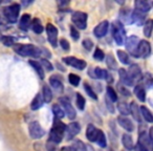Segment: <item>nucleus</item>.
<instances>
[{
    "label": "nucleus",
    "instance_id": "f257e3e1",
    "mask_svg": "<svg viewBox=\"0 0 153 151\" xmlns=\"http://www.w3.org/2000/svg\"><path fill=\"white\" fill-rule=\"evenodd\" d=\"M15 51L23 57H40L41 49L33 44H18L14 47Z\"/></svg>",
    "mask_w": 153,
    "mask_h": 151
},
{
    "label": "nucleus",
    "instance_id": "f03ea898",
    "mask_svg": "<svg viewBox=\"0 0 153 151\" xmlns=\"http://www.w3.org/2000/svg\"><path fill=\"white\" fill-rule=\"evenodd\" d=\"M112 34L117 45H123L126 40V32L122 22L115 21L112 24Z\"/></svg>",
    "mask_w": 153,
    "mask_h": 151
},
{
    "label": "nucleus",
    "instance_id": "7ed1b4c3",
    "mask_svg": "<svg viewBox=\"0 0 153 151\" xmlns=\"http://www.w3.org/2000/svg\"><path fill=\"white\" fill-rule=\"evenodd\" d=\"M19 13H20V5L18 3H13L10 7H7L3 9L4 17L11 23L17 22L18 17H19Z\"/></svg>",
    "mask_w": 153,
    "mask_h": 151
},
{
    "label": "nucleus",
    "instance_id": "20e7f679",
    "mask_svg": "<svg viewBox=\"0 0 153 151\" xmlns=\"http://www.w3.org/2000/svg\"><path fill=\"white\" fill-rule=\"evenodd\" d=\"M71 21L80 30H85L87 28V14L83 12H74L71 16Z\"/></svg>",
    "mask_w": 153,
    "mask_h": 151
},
{
    "label": "nucleus",
    "instance_id": "39448f33",
    "mask_svg": "<svg viewBox=\"0 0 153 151\" xmlns=\"http://www.w3.org/2000/svg\"><path fill=\"white\" fill-rule=\"evenodd\" d=\"M138 44H140V39L136 36H130L126 39V48L128 53L133 57H138Z\"/></svg>",
    "mask_w": 153,
    "mask_h": 151
},
{
    "label": "nucleus",
    "instance_id": "423d86ee",
    "mask_svg": "<svg viewBox=\"0 0 153 151\" xmlns=\"http://www.w3.org/2000/svg\"><path fill=\"white\" fill-rule=\"evenodd\" d=\"M137 146L145 151H153V143L149 138V134H147L145 131L140 132Z\"/></svg>",
    "mask_w": 153,
    "mask_h": 151
},
{
    "label": "nucleus",
    "instance_id": "0eeeda50",
    "mask_svg": "<svg viewBox=\"0 0 153 151\" xmlns=\"http://www.w3.org/2000/svg\"><path fill=\"white\" fill-rule=\"evenodd\" d=\"M63 62L67 64V65L72 66L74 68H76V69L79 70H83L86 67V65H87V63L84 60L78 59L76 57H65L63 58Z\"/></svg>",
    "mask_w": 153,
    "mask_h": 151
},
{
    "label": "nucleus",
    "instance_id": "6e6552de",
    "mask_svg": "<svg viewBox=\"0 0 153 151\" xmlns=\"http://www.w3.org/2000/svg\"><path fill=\"white\" fill-rule=\"evenodd\" d=\"M28 131H30V134L33 138L37 140V138H41L43 135H44V130L42 129L41 125L38 123V122L34 121L28 125Z\"/></svg>",
    "mask_w": 153,
    "mask_h": 151
},
{
    "label": "nucleus",
    "instance_id": "1a4fd4ad",
    "mask_svg": "<svg viewBox=\"0 0 153 151\" xmlns=\"http://www.w3.org/2000/svg\"><path fill=\"white\" fill-rule=\"evenodd\" d=\"M46 33H47V38L51 43V46L56 47L58 45V30L53 24L48 23L46 26Z\"/></svg>",
    "mask_w": 153,
    "mask_h": 151
},
{
    "label": "nucleus",
    "instance_id": "9d476101",
    "mask_svg": "<svg viewBox=\"0 0 153 151\" xmlns=\"http://www.w3.org/2000/svg\"><path fill=\"white\" fill-rule=\"evenodd\" d=\"M60 103H61L62 106H63L64 112L66 113V115L68 117V119L74 120L76 115V112L74 109V106L71 105V103L69 102V100H68L67 98H61L60 99Z\"/></svg>",
    "mask_w": 153,
    "mask_h": 151
},
{
    "label": "nucleus",
    "instance_id": "9b49d317",
    "mask_svg": "<svg viewBox=\"0 0 153 151\" xmlns=\"http://www.w3.org/2000/svg\"><path fill=\"white\" fill-rule=\"evenodd\" d=\"M80 130H81V126H80L79 123H76V122H72L70 123L68 126H66V138L67 140H72L76 134L79 133Z\"/></svg>",
    "mask_w": 153,
    "mask_h": 151
},
{
    "label": "nucleus",
    "instance_id": "f8f14e48",
    "mask_svg": "<svg viewBox=\"0 0 153 151\" xmlns=\"http://www.w3.org/2000/svg\"><path fill=\"white\" fill-rule=\"evenodd\" d=\"M137 54H138V57H143V58L149 57V55L151 54V45H150V43H149L147 40L140 41Z\"/></svg>",
    "mask_w": 153,
    "mask_h": 151
},
{
    "label": "nucleus",
    "instance_id": "ddd939ff",
    "mask_svg": "<svg viewBox=\"0 0 153 151\" xmlns=\"http://www.w3.org/2000/svg\"><path fill=\"white\" fill-rule=\"evenodd\" d=\"M108 28H109V22L108 21L104 20V21L100 22V23H99L94 30V36L98 37V38H102V37H104L105 35L107 34Z\"/></svg>",
    "mask_w": 153,
    "mask_h": 151
},
{
    "label": "nucleus",
    "instance_id": "4468645a",
    "mask_svg": "<svg viewBox=\"0 0 153 151\" xmlns=\"http://www.w3.org/2000/svg\"><path fill=\"white\" fill-rule=\"evenodd\" d=\"M63 136H64V131L53 127V129L49 132V142H53L55 144H59L63 140Z\"/></svg>",
    "mask_w": 153,
    "mask_h": 151
},
{
    "label": "nucleus",
    "instance_id": "2eb2a0df",
    "mask_svg": "<svg viewBox=\"0 0 153 151\" xmlns=\"http://www.w3.org/2000/svg\"><path fill=\"white\" fill-rule=\"evenodd\" d=\"M117 123H119L120 126H122L124 129L127 130L128 132H131L134 130L133 123H132L128 118L124 117V115H120V117L117 118Z\"/></svg>",
    "mask_w": 153,
    "mask_h": 151
},
{
    "label": "nucleus",
    "instance_id": "dca6fc26",
    "mask_svg": "<svg viewBox=\"0 0 153 151\" xmlns=\"http://www.w3.org/2000/svg\"><path fill=\"white\" fill-rule=\"evenodd\" d=\"M119 76L121 83L125 86H132L133 85V80L130 78V76L128 74V72L126 71L124 68H120L119 69Z\"/></svg>",
    "mask_w": 153,
    "mask_h": 151
},
{
    "label": "nucleus",
    "instance_id": "f3484780",
    "mask_svg": "<svg viewBox=\"0 0 153 151\" xmlns=\"http://www.w3.org/2000/svg\"><path fill=\"white\" fill-rule=\"evenodd\" d=\"M128 74H129L132 80H137L143 77L142 70H140V67L137 64H131L130 65L129 69H128Z\"/></svg>",
    "mask_w": 153,
    "mask_h": 151
},
{
    "label": "nucleus",
    "instance_id": "a211bd4d",
    "mask_svg": "<svg viewBox=\"0 0 153 151\" xmlns=\"http://www.w3.org/2000/svg\"><path fill=\"white\" fill-rule=\"evenodd\" d=\"M145 18L146 17H145L144 13L137 11V10L132 12V14H131L132 23H135L136 25H143V24H144V21H145Z\"/></svg>",
    "mask_w": 153,
    "mask_h": 151
},
{
    "label": "nucleus",
    "instance_id": "6ab92c4d",
    "mask_svg": "<svg viewBox=\"0 0 153 151\" xmlns=\"http://www.w3.org/2000/svg\"><path fill=\"white\" fill-rule=\"evenodd\" d=\"M130 113H131L132 117L134 118V120H135L136 122L142 123L143 119H142V115H140V109L135 102H132L131 104H130Z\"/></svg>",
    "mask_w": 153,
    "mask_h": 151
},
{
    "label": "nucleus",
    "instance_id": "aec40b11",
    "mask_svg": "<svg viewBox=\"0 0 153 151\" xmlns=\"http://www.w3.org/2000/svg\"><path fill=\"white\" fill-rule=\"evenodd\" d=\"M98 133H99V129H97L92 124H89V125L87 126V129H86V138H87L88 141H90V142H96Z\"/></svg>",
    "mask_w": 153,
    "mask_h": 151
},
{
    "label": "nucleus",
    "instance_id": "412c9836",
    "mask_svg": "<svg viewBox=\"0 0 153 151\" xmlns=\"http://www.w3.org/2000/svg\"><path fill=\"white\" fill-rule=\"evenodd\" d=\"M30 25H32L30 15H28V14H24V15H22V17L20 18L19 28H21L22 30H27Z\"/></svg>",
    "mask_w": 153,
    "mask_h": 151
},
{
    "label": "nucleus",
    "instance_id": "4be33fe9",
    "mask_svg": "<svg viewBox=\"0 0 153 151\" xmlns=\"http://www.w3.org/2000/svg\"><path fill=\"white\" fill-rule=\"evenodd\" d=\"M49 84L51 85V87L55 88L57 91L59 92H62L64 89V86H63V83H62V81L59 79V78H57L56 76H53V77H51L49 78Z\"/></svg>",
    "mask_w": 153,
    "mask_h": 151
},
{
    "label": "nucleus",
    "instance_id": "5701e85b",
    "mask_svg": "<svg viewBox=\"0 0 153 151\" xmlns=\"http://www.w3.org/2000/svg\"><path fill=\"white\" fill-rule=\"evenodd\" d=\"M122 143H123V146L125 147L126 150L130 151L132 149H134V144L133 140H132L131 135L130 134H123V138H122Z\"/></svg>",
    "mask_w": 153,
    "mask_h": 151
},
{
    "label": "nucleus",
    "instance_id": "b1692460",
    "mask_svg": "<svg viewBox=\"0 0 153 151\" xmlns=\"http://www.w3.org/2000/svg\"><path fill=\"white\" fill-rule=\"evenodd\" d=\"M134 5H135V7H136L135 10L142 12V13H147V12H149L151 9L150 3H148L147 1H143V0H137V1H135Z\"/></svg>",
    "mask_w": 153,
    "mask_h": 151
},
{
    "label": "nucleus",
    "instance_id": "393cba45",
    "mask_svg": "<svg viewBox=\"0 0 153 151\" xmlns=\"http://www.w3.org/2000/svg\"><path fill=\"white\" fill-rule=\"evenodd\" d=\"M28 63H30V66H32V67L36 70V72L38 74L39 78H40V79H44V69H43L42 65H41L39 62L34 61V60H30Z\"/></svg>",
    "mask_w": 153,
    "mask_h": 151
},
{
    "label": "nucleus",
    "instance_id": "a878e982",
    "mask_svg": "<svg viewBox=\"0 0 153 151\" xmlns=\"http://www.w3.org/2000/svg\"><path fill=\"white\" fill-rule=\"evenodd\" d=\"M42 96H43V100L46 103H49L53 100V92L51 89L49 88V86L47 84H44L42 87Z\"/></svg>",
    "mask_w": 153,
    "mask_h": 151
},
{
    "label": "nucleus",
    "instance_id": "bb28decb",
    "mask_svg": "<svg viewBox=\"0 0 153 151\" xmlns=\"http://www.w3.org/2000/svg\"><path fill=\"white\" fill-rule=\"evenodd\" d=\"M43 105V98L40 94H38L32 101V104H30V108L33 110H38L39 108H41V106Z\"/></svg>",
    "mask_w": 153,
    "mask_h": 151
},
{
    "label": "nucleus",
    "instance_id": "cd10ccee",
    "mask_svg": "<svg viewBox=\"0 0 153 151\" xmlns=\"http://www.w3.org/2000/svg\"><path fill=\"white\" fill-rule=\"evenodd\" d=\"M140 115L144 118V120H146L148 123H153V115L146 106H142L140 107Z\"/></svg>",
    "mask_w": 153,
    "mask_h": 151
},
{
    "label": "nucleus",
    "instance_id": "c85d7f7f",
    "mask_svg": "<svg viewBox=\"0 0 153 151\" xmlns=\"http://www.w3.org/2000/svg\"><path fill=\"white\" fill-rule=\"evenodd\" d=\"M153 30V19H148L144 23V35L147 38H150Z\"/></svg>",
    "mask_w": 153,
    "mask_h": 151
},
{
    "label": "nucleus",
    "instance_id": "c756f323",
    "mask_svg": "<svg viewBox=\"0 0 153 151\" xmlns=\"http://www.w3.org/2000/svg\"><path fill=\"white\" fill-rule=\"evenodd\" d=\"M134 94L140 101H142V102L146 101V91H145L144 87L142 85H136L134 87Z\"/></svg>",
    "mask_w": 153,
    "mask_h": 151
},
{
    "label": "nucleus",
    "instance_id": "7c9ffc66",
    "mask_svg": "<svg viewBox=\"0 0 153 151\" xmlns=\"http://www.w3.org/2000/svg\"><path fill=\"white\" fill-rule=\"evenodd\" d=\"M117 58H119V60L122 62L123 64H125V65H127V64L130 63V58H129V55H128L126 51H121V49H119V51H117Z\"/></svg>",
    "mask_w": 153,
    "mask_h": 151
},
{
    "label": "nucleus",
    "instance_id": "2f4dec72",
    "mask_svg": "<svg viewBox=\"0 0 153 151\" xmlns=\"http://www.w3.org/2000/svg\"><path fill=\"white\" fill-rule=\"evenodd\" d=\"M96 143L100 147H102V148H105V147H106V145H107L106 136H105V133L102 131V130H99V133H98V136H97Z\"/></svg>",
    "mask_w": 153,
    "mask_h": 151
},
{
    "label": "nucleus",
    "instance_id": "473e14b6",
    "mask_svg": "<svg viewBox=\"0 0 153 151\" xmlns=\"http://www.w3.org/2000/svg\"><path fill=\"white\" fill-rule=\"evenodd\" d=\"M117 109H119L120 113L122 115H128L130 113V105H128L127 103L125 102H121L117 104Z\"/></svg>",
    "mask_w": 153,
    "mask_h": 151
},
{
    "label": "nucleus",
    "instance_id": "72a5a7b5",
    "mask_svg": "<svg viewBox=\"0 0 153 151\" xmlns=\"http://www.w3.org/2000/svg\"><path fill=\"white\" fill-rule=\"evenodd\" d=\"M131 14L128 10H122L121 13H120V18H121V20L123 22H125V23H132L131 21Z\"/></svg>",
    "mask_w": 153,
    "mask_h": 151
},
{
    "label": "nucleus",
    "instance_id": "f704fd0d",
    "mask_svg": "<svg viewBox=\"0 0 153 151\" xmlns=\"http://www.w3.org/2000/svg\"><path fill=\"white\" fill-rule=\"evenodd\" d=\"M53 115H55V117L59 120H61L62 118H64V115H65L64 109H62V107L60 106L59 104L53 105Z\"/></svg>",
    "mask_w": 153,
    "mask_h": 151
},
{
    "label": "nucleus",
    "instance_id": "c9c22d12",
    "mask_svg": "<svg viewBox=\"0 0 153 151\" xmlns=\"http://www.w3.org/2000/svg\"><path fill=\"white\" fill-rule=\"evenodd\" d=\"M106 63H107V66H108L110 69L112 70H115L117 69V61H115L114 57H113L111 54H109V55H107L106 57Z\"/></svg>",
    "mask_w": 153,
    "mask_h": 151
},
{
    "label": "nucleus",
    "instance_id": "e433bc0d",
    "mask_svg": "<svg viewBox=\"0 0 153 151\" xmlns=\"http://www.w3.org/2000/svg\"><path fill=\"white\" fill-rule=\"evenodd\" d=\"M71 149L74 151H86V146L84 145V143L80 140H76L72 143Z\"/></svg>",
    "mask_w": 153,
    "mask_h": 151
},
{
    "label": "nucleus",
    "instance_id": "4c0bfd02",
    "mask_svg": "<svg viewBox=\"0 0 153 151\" xmlns=\"http://www.w3.org/2000/svg\"><path fill=\"white\" fill-rule=\"evenodd\" d=\"M106 91H107V98H108L112 103L117 102V92H115V90L113 89L111 86H107Z\"/></svg>",
    "mask_w": 153,
    "mask_h": 151
},
{
    "label": "nucleus",
    "instance_id": "58836bf2",
    "mask_svg": "<svg viewBox=\"0 0 153 151\" xmlns=\"http://www.w3.org/2000/svg\"><path fill=\"white\" fill-rule=\"evenodd\" d=\"M32 30H34L36 34H41V33L43 32V26L42 24H41L40 20L39 19H35L34 21H33L32 23Z\"/></svg>",
    "mask_w": 153,
    "mask_h": 151
},
{
    "label": "nucleus",
    "instance_id": "ea45409f",
    "mask_svg": "<svg viewBox=\"0 0 153 151\" xmlns=\"http://www.w3.org/2000/svg\"><path fill=\"white\" fill-rule=\"evenodd\" d=\"M108 72L105 69H102L100 67H97L94 69V78H98V79H106Z\"/></svg>",
    "mask_w": 153,
    "mask_h": 151
},
{
    "label": "nucleus",
    "instance_id": "a19ab883",
    "mask_svg": "<svg viewBox=\"0 0 153 151\" xmlns=\"http://www.w3.org/2000/svg\"><path fill=\"white\" fill-rule=\"evenodd\" d=\"M68 81H69V83L71 84L72 86H78L80 84V81H81V78L74 74H69V76H68Z\"/></svg>",
    "mask_w": 153,
    "mask_h": 151
},
{
    "label": "nucleus",
    "instance_id": "79ce46f5",
    "mask_svg": "<svg viewBox=\"0 0 153 151\" xmlns=\"http://www.w3.org/2000/svg\"><path fill=\"white\" fill-rule=\"evenodd\" d=\"M85 99L83 98L81 94H76V106L80 110H84V107H85Z\"/></svg>",
    "mask_w": 153,
    "mask_h": 151
},
{
    "label": "nucleus",
    "instance_id": "37998d69",
    "mask_svg": "<svg viewBox=\"0 0 153 151\" xmlns=\"http://www.w3.org/2000/svg\"><path fill=\"white\" fill-rule=\"evenodd\" d=\"M84 89H85V91L87 92V94L90 98L94 99V100H98V96H97V94L94 91V89L90 87L88 83H84Z\"/></svg>",
    "mask_w": 153,
    "mask_h": 151
},
{
    "label": "nucleus",
    "instance_id": "c03bdc74",
    "mask_svg": "<svg viewBox=\"0 0 153 151\" xmlns=\"http://www.w3.org/2000/svg\"><path fill=\"white\" fill-rule=\"evenodd\" d=\"M143 82L145 83V86L148 88H153V78L151 77L150 74H147L146 76H143Z\"/></svg>",
    "mask_w": 153,
    "mask_h": 151
},
{
    "label": "nucleus",
    "instance_id": "a18cd8bd",
    "mask_svg": "<svg viewBox=\"0 0 153 151\" xmlns=\"http://www.w3.org/2000/svg\"><path fill=\"white\" fill-rule=\"evenodd\" d=\"M1 41H2V43L5 46H13L15 44V39L11 36H2Z\"/></svg>",
    "mask_w": 153,
    "mask_h": 151
},
{
    "label": "nucleus",
    "instance_id": "49530a36",
    "mask_svg": "<svg viewBox=\"0 0 153 151\" xmlns=\"http://www.w3.org/2000/svg\"><path fill=\"white\" fill-rule=\"evenodd\" d=\"M94 58L97 60V61H103L105 58L104 51H103L101 48H99V47H97L96 51H94Z\"/></svg>",
    "mask_w": 153,
    "mask_h": 151
},
{
    "label": "nucleus",
    "instance_id": "de8ad7c7",
    "mask_svg": "<svg viewBox=\"0 0 153 151\" xmlns=\"http://www.w3.org/2000/svg\"><path fill=\"white\" fill-rule=\"evenodd\" d=\"M117 90H119V92H121L123 96H125V97H130V91L127 89V86H125V85H123V84H117Z\"/></svg>",
    "mask_w": 153,
    "mask_h": 151
},
{
    "label": "nucleus",
    "instance_id": "09e8293b",
    "mask_svg": "<svg viewBox=\"0 0 153 151\" xmlns=\"http://www.w3.org/2000/svg\"><path fill=\"white\" fill-rule=\"evenodd\" d=\"M41 65H42V67H43V69H46V70H48V71H51V70H53V64L51 63V62L48 61V60H46V59H44L43 58L42 60H41Z\"/></svg>",
    "mask_w": 153,
    "mask_h": 151
},
{
    "label": "nucleus",
    "instance_id": "8fccbe9b",
    "mask_svg": "<svg viewBox=\"0 0 153 151\" xmlns=\"http://www.w3.org/2000/svg\"><path fill=\"white\" fill-rule=\"evenodd\" d=\"M82 45H83V47L86 51H91L92 47H94V42L90 39H84L83 42H82Z\"/></svg>",
    "mask_w": 153,
    "mask_h": 151
},
{
    "label": "nucleus",
    "instance_id": "3c124183",
    "mask_svg": "<svg viewBox=\"0 0 153 151\" xmlns=\"http://www.w3.org/2000/svg\"><path fill=\"white\" fill-rule=\"evenodd\" d=\"M70 36H71V38L74 39V41L79 40L80 39V33L76 30V28H74V25L70 26Z\"/></svg>",
    "mask_w": 153,
    "mask_h": 151
},
{
    "label": "nucleus",
    "instance_id": "603ef678",
    "mask_svg": "<svg viewBox=\"0 0 153 151\" xmlns=\"http://www.w3.org/2000/svg\"><path fill=\"white\" fill-rule=\"evenodd\" d=\"M60 46L64 49V51H69L70 45L66 39H60Z\"/></svg>",
    "mask_w": 153,
    "mask_h": 151
},
{
    "label": "nucleus",
    "instance_id": "864d4df0",
    "mask_svg": "<svg viewBox=\"0 0 153 151\" xmlns=\"http://www.w3.org/2000/svg\"><path fill=\"white\" fill-rule=\"evenodd\" d=\"M46 149H47V151H59L58 150L57 144H55V143H53V142H49V141L46 144Z\"/></svg>",
    "mask_w": 153,
    "mask_h": 151
},
{
    "label": "nucleus",
    "instance_id": "5fc2aeb1",
    "mask_svg": "<svg viewBox=\"0 0 153 151\" xmlns=\"http://www.w3.org/2000/svg\"><path fill=\"white\" fill-rule=\"evenodd\" d=\"M106 105H107V108H108V110H109V112L110 113H114V106H113V104H112V102H111L110 100H109L108 98L106 97Z\"/></svg>",
    "mask_w": 153,
    "mask_h": 151
},
{
    "label": "nucleus",
    "instance_id": "6e6d98bb",
    "mask_svg": "<svg viewBox=\"0 0 153 151\" xmlns=\"http://www.w3.org/2000/svg\"><path fill=\"white\" fill-rule=\"evenodd\" d=\"M149 138H150V140L153 143V127H151L150 130H149Z\"/></svg>",
    "mask_w": 153,
    "mask_h": 151
},
{
    "label": "nucleus",
    "instance_id": "4d7b16f0",
    "mask_svg": "<svg viewBox=\"0 0 153 151\" xmlns=\"http://www.w3.org/2000/svg\"><path fill=\"white\" fill-rule=\"evenodd\" d=\"M61 151H74V150L71 149V147L65 146V147H62V148H61Z\"/></svg>",
    "mask_w": 153,
    "mask_h": 151
},
{
    "label": "nucleus",
    "instance_id": "13d9d810",
    "mask_svg": "<svg viewBox=\"0 0 153 151\" xmlns=\"http://www.w3.org/2000/svg\"><path fill=\"white\" fill-rule=\"evenodd\" d=\"M86 151H94L91 146H86Z\"/></svg>",
    "mask_w": 153,
    "mask_h": 151
},
{
    "label": "nucleus",
    "instance_id": "bf43d9fd",
    "mask_svg": "<svg viewBox=\"0 0 153 151\" xmlns=\"http://www.w3.org/2000/svg\"><path fill=\"white\" fill-rule=\"evenodd\" d=\"M57 66H58V68H59V69H61V70H62V71H65V68H63V67H62V66L60 65L59 63H57Z\"/></svg>",
    "mask_w": 153,
    "mask_h": 151
},
{
    "label": "nucleus",
    "instance_id": "052dcab7",
    "mask_svg": "<svg viewBox=\"0 0 153 151\" xmlns=\"http://www.w3.org/2000/svg\"><path fill=\"white\" fill-rule=\"evenodd\" d=\"M2 39V35H1V33H0V40Z\"/></svg>",
    "mask_w": 153,
    "mask_h": 151
},
{
    "label": "nucleus",
    "instance_id": "680f3d73",
    "mask_svg": "<svg viewBox=\"0 0 153 151\" xmlns=\"http://www.w3.org/2000/svg\"><path fill=\"white\" fill-rule=\"evenodd\" d=\"M1 22H2V21H1V17H0V24H1Z\"/></svg>",
    "mask_w": 153,
    "mask_h": 151
},
{
    "label": "nucleus",
    "instance_id": "e2e57ef3",
    "mask_svg": "<svg viewBox=\"0 0 153 151\" xmlns=\"http://www.w3.org/2000/svg\"><path fill=\"white\" fill-rule=\"evenodd\" d=\"M109 151H113V149H109Z\"/></svg>",
    "mask_w": 153,
    "mask_h": 151
},
{
    "label": "nucleus",
    "instance_id": "0e129e2a",
    "mask_svg": "<svg viewBox=\"0 0 153 151\" xmlns=\"http://www.w3.org/2000/svg\"><path fill=\"white\" fill-rule=\"evenodd\" d=\"M152 7H153V2H152Z\"/></svg>",
    "mask_w": 153,
    "mask_h": 151
},
{
    "label": "nucleus",
    "instance_id": "69168bd1",
    "mask_svg": "<svg viewBox=\"0 0 153 151\" xmlns=\"http://www.w3.org/2000/svg\"><path fill=\"white\" fill-rule=\"evenodd\" d=\"M0 3H1V1H0Z\"/></svg>",
    "mask_w": 153,
    "mask_h": 151
}]
</instances>
